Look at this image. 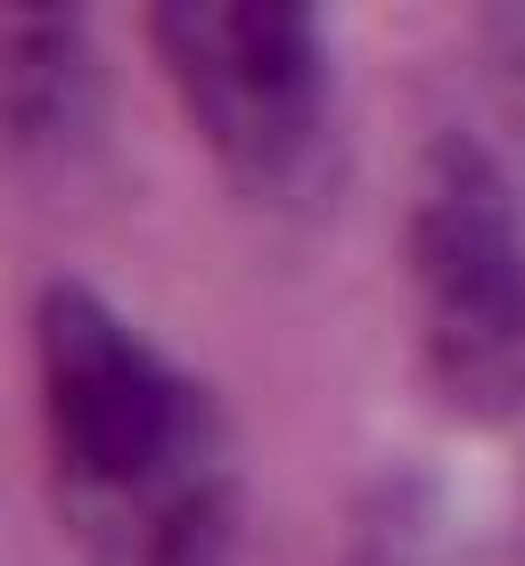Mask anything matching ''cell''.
I'll list each match as a JSON object with an SVG mask.
<instances>
[{
	"label": "cell",
	"instance_id": "cell-4",
	"mask_svg": "<svg viewBox=\"0 0 525 566\" xmlns=\"http://www.w3.org/2000/svg\"><path fill=\"white\" fill-rule=\"evenodd\" d=\"M91 115V42L74 17H0V148L33 156L74 140Z\"/></svg>",
	"mask_w": 525,
	"mask_h": 566
},
{
	"label": "cell",
	"instance_id": "cell-3",
	"mask_svg": "<svg viewBox=\"0 0 525 566\" xmlns=\"http://www.w3.org/2000/svg\"><path fill=\"white\" fill-rule=\"evenodd\" d=\"M427 287L460 345H501L517 328V247L493 189H435L427 206Z\"/></svg>",
	"mask_w": 525,
	"mask_h": 566
},
{
	"label": "cell",
	"instance_id": "cell-2",
	"mask_svg": "<svg viewBox=\"0 0 525 566\" xmlns=\"http://www.w3.org/2000/svg\"><path fill=\"white\" fill-rule=\"evenodd\" d=\"M165 74L181 83L206 148L239 181L280 189L313 165L328 115L321 25L287 0H172L148 17Z\"/></svg>",
	"mask_w": 525,
	"mask_h": 566
},
{
	"label": "cell",
	"instance_id": "cell-1",
	"mask_svg": "<svg viewBox=\"0 0 525 566\" xmlns=\"http://www.w3.org/2000/svg\"><path fill=\"white\" fill-rule=\"evenodd\" d=\"M33 345L50 443L83 517L132 566H189L213 534V443L189 378L91 287H50Z\"/></svg>",
	"mask_w": 525,
	"mask_h": 566
}]
</instances>
